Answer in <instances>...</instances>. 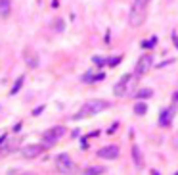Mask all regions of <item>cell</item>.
Returning a JSON list of instances; mask_svg holds the SVG:
<instances>
[{
	"instance_id": "obj_4",
	"label": "cell",
	"mask_w": 178,
	"mask_h": 175,
	"mask_svg": "<svg viewBox=\"0 0 178 175\" xmlns=\"http://www.w3.org/2000/svg\"><path fill=\"white\" fill-rule=\"evenodd\" d=\"M67 133L65 131V127H61V125H58V127H52V129H48L46 133L42 135V146L44 148H50V146H54L58 140Z\"/></svg>"
},
{
	"instance_id": "obj_12",
	"label": "cell",
	"mask_w": 178,
	"mask_h": 175,
	"mask_svg": "<svg viewBox=\"0 0 178 175\" xmlns=\"http://www.w3.org/2000/svg\"><path fill=\"white\" fill-rule=\"evenodd\" d=\"M10 8H12L10 0H0V17H8L10 16Z\"/></svg>"
},
{
	"instance_id": "obj_7",
	"label": "cell",
	"mask_w": 178,
	"mask_h": 175,
	"mask_svg": "<svg viewBox=\"0 0 178 175\" xmlns=\"http://www.w3.org/2000/svg\"><path fill=\"white\" fill-rule=\"evenodd\" d=\"M44 150H46V148H44L42 144H27L25 148H21V156L27 158V160H33V158L40 156Z\"/></svg>"
},
{
	"instance_id": "obj_19",
	"label": "cell",
	"mask_w": 178,
	"mask_h": 175,
	"mask_svg": "<svg viewBox=\"0 0 178 175\" xmlns=\"http://www.w3.org/2000/svg\"><path fill=\"white\" fill-rule=\"evenodd\" d=\"M121 60H123L121 56H117V58H107V64H109V65H117Z\"/></svg>"
},
{
	"instance_id": "obj_23",
	"label": "cell",
	"mask_w": 178,
	"mask_h": 175,
	"mask_svg": "<svg viewBox=\"0 0 178 175\" xmlns=\"http://www.w3.org/2000/svg\"><path fill=\"white\" fill-rule=\"evenodd\" d=\"M172 100H174V102H178V91L174 92V96H172Z\"/></svg>"
},
{
	"instance_id": "obj_2",
	"label": "cell",
	"mask_w": 178,
	"mask_h": 175,
	"mask_svg": "<svg viewBox=\"0 0 178 175\" xmlns=\"http://www.w3.org/2000/svg\"><path fill=\"white\" fill-rule=\"evenodd\" d=\"M146 4H148V0H134L130 16H128V23L132 27H140L144 23V19H146Z\"/></svg>"
},
{
	"instance_id": "obj_18",
	"label": "cell",
	"mask_w": 178,
	"mask_h": 175,
	"mask_svg": "<svg viewBox=\"0 0 178 175\" xmlns=\"http://www.w3.org/2000/svg\"><path fill=\"white\" fill-rule=\"evenodd\" d=\"M155 42H157V37H151L149 40L142 42V46H146V48H151V46H155Z\"/></svg>"
},
{
	"instance_id": "obj_22",
	"label": "cell",
	"mask_w": 178,
	"mask_h": 175,
	"mask_svg": "<svg viewBox=\"0 0 178 175\" xmlns=\"http://www.w3.org/2000/svg\"><path fill=\"white\" fill-rule=\"evenodd\" d=\"M172 40H174V45H176V48H178V37H176V35H172Z\"/></svg>"
},
{
	"instance_id": "obj_8",
	"label": "cell",
	"mask_w": 178,
	"mask_h": 175,
	"mask_svg": "<svg viewBox=\"0 0 178 175\" xmlns=\"http://www.w3.org/2000/svg\"><path fill=\"white\" fill-rule=\"evenodd\" d=\"M117 156H119V146H115V144H107L98 150V158H104V160H113Z\"/></svg>"
},
{
	"instance_id": "obj_9",
	"label": "cell",
	"mask_w": 178,
	"mask_h": 175,
	"mask_svg": "<svg viewBox=\"0 0 178 175\" xmlns=\"http://www.w3.org/2000/svg\"><path fill=\"white\" fill-rule=\"evenodd\" d=\"M174 114H176V106H169V108H165V110L161 112V116H159V125H161V127L171 125Z\"/></svg>"
},
{
	"instance_id": "obj_11",
	"label": "cell",
	"mask_w": 178,
	"mask_h": 175,
	"mask_svg": "<svg viewBox=\"0 0 178 175\" xmlns=\"http://www.w3.org/2000/svg\"><path fill=\"white\" fill-rule=\"evenodd\" d=\"M132 158H134V166L136 168H142L144 166V160H142V154H140V146H132Z\"/></svg>"
},
{
	"instance_id": "obj_17",
	"label": "cell",
	"mask_w": 178,
	"mask_h": 175,
	"mask_svg": "<svg viewBox=\"0 0 178 175\" xmlns=\"http://www.w3.org/2000/svg\"><path fill=\"white\" fill-rule=\"evenodd\" d=\"M92 62L96 65H105L107 64V58H104V56H92Z\"/></svg>"
},
{
	"instance_id": "obj_24",
	"label": "cell",
	"mask_w": 178,
	"mask_h": 175,
	"mask_svg": "<svg viewBox=\"0 0 178 175\" xmlns=\"http://www.w3.org/2000/svg\"><path fill=\"white\" fill-rule=\"evenodd\" d=\"M151 175H161L159 171H155V169H151Z\"/></svg>"
},
{
	"instance_id": "obj_13",
	"label": "cell",
	"mask_w": 178,
	"mask_h": 175,
	"mask_svg": "<svg viewBox=\"0 0 178 175\" xmlns=\"http://www.w3.org/2000/svg\"><path fill=\"white\" fill-rule=\"evenodd\" d=\"M146 112H148V104L146 102H136L134 104V114L136 116H144Z\"/></svg>"
},
{
	"instance_id": "obj_25",
	"label": "cell",
	"mask_w": 178,
	"mask_h": 175,
	"mask_svg": "<svg viewBox=\"0 0 178 175\" xmlns=\"http://www.w3.org/2000/svg\"><path fill=\"white\" fill-rule=\"evenodd\" d=\"M23 175H33V173H31V171H27V173H23Z\"/></svg>"
},
{
	"instance_id": "obj_6",
	"label": "cell",
	"mask_w": 178,
	"mask_h": 175,
	"mask_svg": "<svg viewBox=\"0 0 178 175\" xmlns=\"http://www.w3.org/2000/svg\"><path fill=\"white\" fill-rule=\"evenodd\" d=\"M151 64H153V60H151V54H144V56L136 62V68H134V75L136 77H142V75H146L149 69H151Z\"/></svg>"
},
{
	"instance_id": "obj_14",
	"label": "cell",
	"mask_w": 178,
	"mask_h": 175,
	"mask_svg": "<svg viewBox=\"0 0 178 175\" xmlns=\"http://www.w3.org/2000/svg\"><path fill=\"white\" fill-rule=\"evenodd\" d=\"M105 169L104 168H88V169H84L81 175H102Z\"/></svg>"
},
{
	"instance_id": "obj_20",
	"label": "cell",
	"mask_w": 178,
	"mask_h": 175,
	"mask_svg": "<svg viewBox=\"0 0 178 175\" xmlns=\"http://www.w3.org/2000/svg\"><path fill=\"white\" fill-rule=\"evenodd\" d=\"M56 29H58V31H61V29H63V21H61V19L56 21Z\"/></svg>"
},
{
	"instance_id": "obj_5",
	"label": "cell",
	"mask_w": 178,
	"mask_h": 175,
	"mask_svg": "<svg viewBox=\"0 0 178 175\" xmlns=\"http://www.w3.org/2000/svg\"><path fill=\"white\" fill-rule=\"evenodd\" d=\"M56 168H58V171L60 173H73L75 171V163H73V160L67 156V154H60L58 158H56Z\"/></svg>"
},
{
	"instance_id": "obj_1",
	"label": "cell",
	"mask_w": 178,
	"mask_h": 175,
	"mask_svg": "<svg viewBox=\"0 0 178 175\" xmlns=\"http://www.w3.org/2000/svg\"><path fill=\"white\" fill-rule=\"evenodd\" d=\"M111 104L107 102V100H88V102H84V106L81 108L79 112H77L75 116H73V119H84V117H90V116H96V114H100V112H104V110H107Z\"/></svg>"
},
{
	"instance_id": "obj_26",
	"label": "cell",
	"mask_w": 178,
	"mask_h": 175,
	"mask_svg": "<svg viewBox=\"0 0 178 175\" xmlns=\"http://www.w3.org/2000/svg\"><path fill=\"white\" fill-rule=\"evenodd\" d=\"M174 175H178V171H176V173H174Z\"/></svg>"
},
{
	"instance_id": "obj_16",
	"label": "cell",
	"mask_w": 178,
	"mask_h": 175,
	"mask_svg": "<svg viewBox=\"0 0 178 175\" xmlns=\"http://www.w3.org/2000/svg\"><path fill=\"white\" fill-rule=\"evenodd\" d=\"M151 94H153V91H151V89H140L136 96H138V98H149Z\"/></svg>"
},
{
	"instance_id": "obj_3",
	"label": "cell",
	"mask_w": 178,
	"mask_h": 175,
	"mask_svg": "<svg viewBox=\"0 0 178 175\" xmlns=\"http://www.w3.org/2000/svg\"><path fill=\"white\" fill-rule=\"evenodd\" d=\"M136 75H123L113 87V94L115 96H125V94H132V85H134Z\"/></svg>"
},
{
	"instance_id": "obj_15",
	"label": "cell",
	"mask_w": 178,
	"mask_h": 175,
	"mask_svg": "<svg viewBox=\"0 0 178 175\" xmlns=\"http://www.w3.org/2000/svg\"><path fill=\"white\" fill-rule=\"evenodd\" d=\"M23 81H25V77L21 75V77L14 83V87H12V91H10V94H17V92H19V89H21V85H23Z\"/></svg>"
},
{
	"instance_id": "obj_10",
	"label": "cell",
	"mask_w": 178,
	"mask_h": 175,
	"mask_svg": "<svg viewBox=\"0 0 178 175\" xmlns=\"http://www.w3.org/2000/svg\"><path fill=\"white\" fill-rule=\"evenodd\" d=\"M104 79V73H94V71H88L82 75V81L84 83H90V81H102Z\"/></svg>"
},
{
	"instance_id": "obj_21",
	"label": "cell",
	"mask_w": 178,
	"mask_h": 175,
	"mask_svg": "<svg viewBox=\"0 0 178 175\" xmlns=\"http://www.w3.org/2000/svg\"><path fill=\"white\" fill-rule=\"evenodd\" d=\"M4 143H6V135H2V137H0V146H2Z\"/></svg>"
}]
</instances>
